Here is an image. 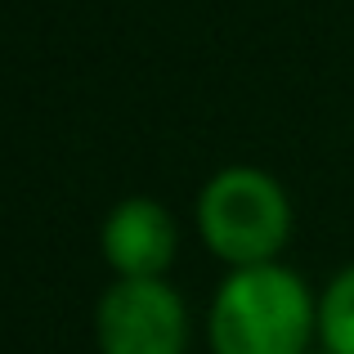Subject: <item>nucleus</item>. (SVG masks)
I'll list each match as a JSON object with an SVG mask.
<instances>
[{"instance_id": "6", "label": "nucleus", "mask_w": 354, "mask_h": 354, "mask_svg": "<svg viewBox=\"0 0 354 354\" xmlns=\"http://www.w3.org/2000/svg\"><path fill=\"white\" fill-rule=\"evenodd\" d=\"M310 354H328V350H323V346H319V350H310Z\"/></svg>"}, {"instance_id": "1", "label": "nucleus", "mask_w": 354, "mask_h": 354, "mask_svg": "<svg viewBox=\"0 0 354 354\" xmlns=\"http://www.w3.org/2000/svg\"><path fill=\"white\" fill-rule=\"evenodd\" d=\"M319 341V296L296 269H229L207 310L211 354H310Z\"/></svg>"}, {"instance_id": "5", "label": "nucleus", "mask_w": 354, "mask_h": 354, "mask_svg": "<svg viewBox=\"0 0 354 354\" xmlns=\"http://www.w3.org/2000/svg\"><path fill=\"white\" fill-rule=\"evenodd\" d=\"M319 346L328 354H354V265H346L319 296Z\"/></svg>"}, {"instance_id": "4", "label": "nucleus", "mask_w": 354, "mask_h": 354, "mask_svg": "<svg viewBox=\"0 0 354 354\" xmlns=\"http://www.w3.org/2000/svg\"><path fill=\"white\" fill-rule=\"evenodd\" d=\"M99 256L117 278H166L180 256V225L157 198H121L99 225Z\"/></svg>"}, {"instance_id": "2", "label": "nucleus", "mask_w": 354, "mask_h": 354, "mask_svg": "<svg viewBox=\"0 0 354 354\" xmlns=\"http://www.w3.org/2000/svg\"><path fill=\"white\" fill-rule=\"evenodd\" d=\"M198 238L220 265L256 269L278 265L292 242V198L260 166H225L198 193Z\"/></svg>"}, {"instance_id": "3", "label": "nucleus", "mask_w": 354, "mask_h": 354, "mask_svg": "<svg viewBox=\"0 0 354 354\" xmlns=\"http://www.w3.org/2000/svg\"><path fill=\"white\" fill-rule=\"evenodd\" d=\"M99 354H184L189 305L166 278H117L95 305Z\"/></svg>"}]
</instances>
